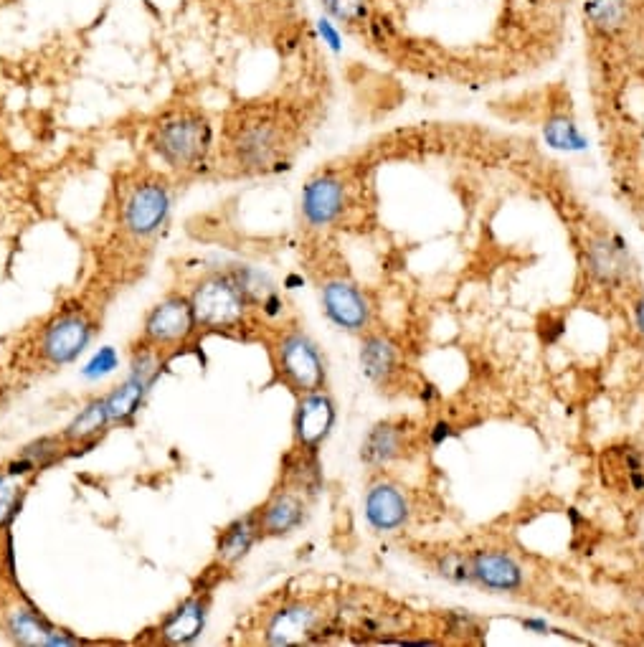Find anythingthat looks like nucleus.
Listing matches in <instances>:
<instances>
[{
  "mask_svg": "<svg viewBox=\"0 0 644 647\" xmlns=\"http://www.w3.org/2000/svg\"><path fill=\"white\" fill-rule=\"evenodd\" d=\"M211 148V125L196 112H178L155 130V150L173 168H196Z\"/></svg>",
  "mask_w": 644,
  "mask_h": 647,
  "instance_id": "f257e3e1",
  "label": "nucleus"
},
{
  "mask_svg": "<svg viewBox=\"0 0 644 647\" xmlns=\"http://www.w3.org/2000/svg\"><path fill=\"white\" fill-rule=\"evenodd\" d=\"M246 295L234 275H213L196 287L191 297L196 323L211 330H231L244 320Z\"/></svg>",
  "mask_w": 644,
  "mask_h": 647,
  "instance_id": "f03ea898",
  "label": "nucleus"
},
{
  "mask_svg": "<svg viewBox=\"0 0 644 647\" xmlns=\"http://www.w3.org/2000/svg\"><path fill=\"white\" fill-rule=\"evenodd\" d=\"M279 371L284 373L287 384L305 394L320 391L325 384V363H322L320 351L302 333L287 335L279 343Z\"/></svg>",
  "mask_w": 644,
  "mask_h": 647,
  "instance_id": "7ed1b4c3",
  "label": "nucleus"
},
{
  "mask_svg": "<svg viewBox=\"0 0 644 647\" xmlns=\"http://www.w3.org/2000/svg\"><path fill=\"white\" fill-rule=\"evenodd\" d=\"M196 313L186 297H165L145 320V340L155 348L178 346L196 330Z\"/></svg>",
  "mask_w": 644,
  "mask_h": 647,
  "instance_id": "20e7f679",
  "label": "nucleus"
},
{
  "mask_svg": "<svg viewBox=\"0 0 644 647\" xmlns=\"http://www.w3.org/2000/svg\"><path fill=\"white\" fill-rule=\"evenodd\" d=\"M170 211L168 188L163 183H142L125 203V226L137 236H150L163 226Z\"/></svg>",
  "mask_w": 644,
  "mask_h": 647,
  "instance_id": "39448f33",
  "label": "nucleus"
},
{
  "mask_svg": "<svg viewBox=\"0 0 644 647\" xmlns=\"http://www.w3.org/2000/svg\"><path fill=\"white\" fill-rule=\"evenodd\" d=\"M89 338H92L89 320L79 313H64L46 328L41 351L46 361L69 363L87 348Z\"/></svg>",
  "mask_w": 644,
  "mask_h": 647,
  "instance_id": "423d86ee",
  "label": "nucleus"
},
{
  "mask_svg": "<svg viewBox=\"0 0 644 647\" xmlns=\"http://www.w3.org/2000/svg\"><path fill=\"white\" fill-rule=\"evenodd\" d=\"M322 305H325L328 318L350 333L366 328L371 318V308L363 292L345 280H333L322 287Z\"/></svg>",
  "mask_w": 644,
  "mask_h": 647,
  "instance_id": "0eeeda50",
  "label": "nucleus"
},
{
  "mask_svg": "<svg viewBox=\"0 0 644 647\" xmlns=\"http://www.w3.org/2000/svg\"><path fill=\"white\" fill-rule=\"evenodd\" d=\"M335 424V406L320 391H312L297 406L295 417V437L297 445L305 452H315L317 447L328 439L330 429Z\"/></svg>",
  "mask_w": 644,
  "mask_h": 647,
  "instance_id": "6e6552de",
  "label": "nucleus"
},
{
  "mask_svg": "<svg viewBox=\"0 0 644 647\" xmlns=\"http://www.w3.org/2000/svg\"><path fill=\"white\" fill-rule=\"evenodd\" d=\"M586 264L596 282L609 287H619L632 275V259H629L627 247L617 236H599L589 244L586 252Z\"/></svg>",
  "mask_w": 644,
  "mask_h": 647,
  "instance_id": "1a4fd4ad",
  "label": "nucleus"
},
{
  "mask_svg": "<svg viewBox=\"0 0 644 647\" xmlns=\"http://www.w3.org/2000/svg\"><path fill=\"white\" fill-rule=\"evenodd\" d=\"M345 188L335 176H317L302 191V214L307 224L328 226L343 214Z\"/></svg>",
  "mask_w": 644,
  "mask_h": 647,
  "instance_id": "9d476101",
  "label": "nucleus"
},
{
  "mask_svg": "<svg viewBox=\"0 0 644 647\" xmlns=\"http://www.w3.org/2000/svg\"><path fill=\"white\" fill-rule=\"evenodd\" d=\"M472 574L480 587L492 592H518L523 587V569L503 551H477L472 556Z\"/></svg>",
  "mask_w": 644,
  "mask_h": 647,
  "instance_id": "9b49d317",
  "label": "nucleus"
},
{
  "mask_svg": "<svg viewBox=\"0 0 644 647\" xmlns=\"http://www.w3.org/2000/svg\"><path fill=\"white\" fill-rule=\"evenodd\" d=\"M366 518L376 531H396L409 521V500L404 490L378 483L366 495Z\"/></svg>",
  "mask_w": 644,
  "mask_h": 647,
  "instance_id": "f8f14e48",
  "label": "nucleus"
},
{
  "mask_svg": "<svg viewBox=\"0 0 644 647\" xmlns=\"http://www.w3.org/2000/svg\"><path fill=\"white\" fill-rule=\"evenodd\" d=\"M317 622H320V612L310 604H290V607L279 609L277 615L269 622V642L274 645H290V642H300L315 632Z\"/></svg>",
  "mask_w": 644,
  "mask_h": 647,
  "instance_id": "ddd939ff",
  "label": "nucleus"
},
{
  "mask_svg": "<svg viewBox=\"0 0 644 647\" xmlns=\"http://www.w3.org/2000/svg\"><path fill=\"white\" fill-rule=\"evenodd\" d=\"M236 160L249 168H264L272 163V158L279 150V132L272 125H249L244 132H239V138L234 143Z\"/></svg>",
  "mask_w": 644,
  "mask_h": 647,
  "instance_id": "4468645a",
  "label": "nucleus"
},
{
  "mask_svg": "<svg viewBox=\"0 0 644 647\" xmlns=\"http://www.w3.org/2000/svg\"><path fill=\"white\" fill-rule=\"evenodd\" d=\"M305 518V503L295 493H279L269 500L259 513V526L269 536H282V533L295 531Z\"/></svg>",
  "mask_w": 644,
  "mask_h": 647,
  "instance_id": "2eb2a0df",
  "label": "nucleus"
},
{
  "mask_svg": "<svg viewBox=\"0 0 644 647\" xmlns=\"http://www.w3.org/2000/svg\"><path fill=\"white\" fill-rule=\"evenodd\" d=\"M203 622H206V602L201 599H188L181 607L175 609L173 615L165 620L163 625V640L173 642V645H183L201 635Z\"/></svg>",
  "mask_w": 644,
  "mask_h": 647,
  "instance_id": "dca6fc26",
  "label": "nucleus"
},
{
  "mask_svg": "<svg viewBox=\"0 0 644 647\" xmlns=\"http://www.w3.org/2000/svg\"><path fill=\"white\" fill-rule=\"evenodd\" d=\"M396 346H393L388 338H381V335H371L366 338L361 348V366L366 371V376L376 384H386L388 379L396 371Z\"/></svg>",
  "mask_w": 644,
  "mask_h": 647,
  "instance_id": "f3484780",
  "label": "nucleus"
},
{
  "mask_svg": "<svg viewBox=\"0 0 644 647\" xmlns=\"http://www.w3.org/2000/svg\"><path fill=\"white\" fill-rule=\"evenodd\" d=\"M404 452V432L396 424H378L363 442V460L368 465H383L391 462Z\"/></svg>",
  "mask_w": 644,
  "mask_h": 647,
  "instance_id": "a211bd4d",
  "label": "nucleus"
},
{
  "mask_svg": "<svg viewBox=\"0 0 644 647\" xmlns=\"http://www.w3.org/2000/svg\"><path fill=\"white\" fill-rule=\"evenodd\" d=\"M11 630L23 645H69L74 642L71 637L59 635L54 627L46 625L36 612H28V609H18L11 617Z\"/></svg>",
  "mask_w": 644,
  "mask_h": 647,
  "instance_id": "6ab92c4d",
  "label": "nucleus"
},
{
  "mask_svg": "<svg viewBox=\"0 0 644 647\" xmlns=\"http://www.w3.org/2000/svg\"><path fill=\"white\" fill-rule=\"evenodd\" d=\"M110 419V409H107V399H97L89 406H84L79 417L66 427L64 439H71V442H84V439H92L107 427Z\"/></svg>",
  "mask_w": 644,
  "mask_h": 647,
  "instance_id": "aec40b11",
  "label": "nucleus"
},
{
  "mask_svg": "<svg viewBox=\"0 0 644 647\" xmlns=\"http://www.w3.org/2000/svg\"><path fill=\"white\" fill-rule=\"evenodd\" d=\"M259 531H262V526H259V513L244 518V521H236L234 526L224 533V538H221V556H224L226 561L241 559L246 551L252 549V543L254 538L259 536Z\"/></svg>",
  "mask_w": 644,
  "mask_h": 647,
  "instance_id": "412c9836",
  "label": "nucleus"
},
{
  "mask_svg": "<svg viewBox=\"0 0 644 647\" xmlns=\"http://www.w3.org/2000/svg\"><path fill=\"white\" fill-rule=\"evenodd\" d=\"M586 16L599 31H614L627 16V0H589Z\"/></svg>",
  "mask_w": 644,
  "mask_h": 647,
  "instance_id": "4be33fe9",
  "label": "nucleus"
},
{
  "mask_svg": "<svg viewBox=\"0 0 644 647\" xmlns=\"http://www.w3.org/2000/svg\"><path fill=\"white\" fill-rule=\"evenodd\" d=\"M437 571L447 579V582L454 584H470L475 582V574H472V559L464 556L462 551H447L437 559Z\"/></svg>",
  "mask_w": 644,
  "mask_h": 647,
  "instance_id": "5701e85b",
  "label": "nucleus"
},
{
  "mask_svg": "<svg viewBox=\"0 0 644 647\" xmlns=\"http://www.w3.org/2000/svg\"><path fill=\"white\" fill-rule=\"evenodd\" d=\"M546 138L553 148L558 150H579L584 148V140H581L576 125H571L568 120H551L546 125Z\"/></svg>",
  "mask_w": 644,
  "mask_h": 647,
  "instance_id": "b1692460",
  "label": "nucleus"
},
{
  "mask_svg": "<svg viewBox=\"0 0 644 647\" xmlns=\"http://www.w3.org/2000/svg\"><path fill=\"white\" fill-rule=\"evenodd\" d=\"M322 6L340 23H361L368 16V0H322Z\"/></svg>",
  "mask_w": 644,
  "mask_h": 647,
  "instance_id": "393cba45",
  "label": "nucleus"
},
{
  "mask_svg": "<svg viewBox=\"0 0 644 647\" xmlns=\"http://www.w3.org/2000/svg\"><path fill=\"white\" fill-rule=\"evenodd\" d=\"M59 445H61L59 439H41L39 445L26 447L21 457L33 467V470H36V467L49 465L51 460H56V457H59Z\"/></svg>",
  "mask_w": 644,
  "mask_h": 647,
  "instance_id": "a878e982",
  "label": "nucleus"
},
{
  "mask_svg": "<svg viewBox=\"0 0 644 647\" xmlns=\"http://www.w3.org/2000/svg\"><path fill=\"white\" fill-rule=\"evenodd\" d=\"M11 470L0 475V526H6L13 516H16V483H13Z\"/></svg>",
  "mask_w": 644,
  "mask_h": 647,
  "instance_id": "bb28decb",
  "label": "nucleus"
},
{
  "mask_svg": "<svg viewBox=\"0 0 644 647\" xmlns=\"http://www.w3.org/2000/svg\"><path fill=\"white\" fill-rule=\"evenodd\" d=\"M117 363H120V358H117L115 348H102V351H99L97 356L87 363V368H84V376H87V379H102V376H107V373L115 371Z\"/></svg>",
  "mask_w": 644,
  "mask_h": 647,
  "instance_id": "cd10ccee",
  "label": "nucleus"
},
{
  "mask_svg": "<svg viewBox=\"0 0 644 647\" xmlns=\"http://www.w3.org/2000/svg\"><path fill=\"white\" fill-rule=\"evenodd\" d=\"M452 437V424L449 422H437L432 429V442L434 445H442L444 439Z\"/></svg>",
  "mask_w": 644,
  "mask_h": 647,
  "instance_id": "c85d7f7f",
  "label": "nucleus"
},
{
  "mask_svg": "<svg viewBox=\"0 0 644 647\" xmlns=\"http://www.w3.org/2000/svg\"><path fill=\"white\" fill-rule=\"evenodd\" d=\"M320 33L325 36V41H328L333 49H338V33H335V28L330 26V21H320Z\"/></svg>",
  "mask_w": 644,
  "mask_h": 647,
  "instance_id": "c756f323",
  "label": "nucleus"
},
{
  "mask_svg": "<svg viewBox=\"0 0 644 647\" xmlns=\"http://www.w3.org/2000/svg\"><path fill=\"white\" fill-rule=\"evenodd\" d=\"M523 627H528V630H535L538 635H543V632H548V625L541 620H523Z\"/></svg>",
  "mask_w": 644,
  "mask_h": 647,
  "instance_id": "7c9ffc66",
  "label": "nucleus"
},
{
  "mask_svg": "<svg viewBox=\"0 0 644 647\" xmlns=\"http://www.w3.org/2000/svg\"><path fill=\"white\" fill-rule=\"evenodd\" d=\"M634 318H637V328L644 333V297L637 302V310H634Z\"/></svg>",
  "mask_w": 644,
  "mask_h": 647,
  "instance_id": "2f4dec72",
  "label": "nucleus"
}]
</instances>
